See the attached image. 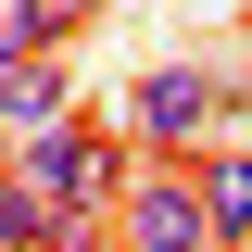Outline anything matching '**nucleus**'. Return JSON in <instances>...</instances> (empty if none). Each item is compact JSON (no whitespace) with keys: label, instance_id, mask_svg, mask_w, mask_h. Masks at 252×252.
Returning a JSON list of instances; mask_svg holds the SVG:
<instances>
[{"label":"nucleus","instance_id":"obj_1","mask_svg":"<svg viewBox=\"0 0 252 252\" xmlns=\"http://www.w3.org/2000/svg\"><path fill=\"white\" fill-rule=\"evenodd\" d=\"M227 114H240L227 63H139L126 76V139H152V152H202Z\"/></svg>","mask_w":252,"mask_h":252},{"label":"nucleus","instance_id":"obj_2","mask_svg":"<svg viewBox=\"0 0 252 252\" xmlns=\"http://www.w3.org/2000/svg\"><path fill=\"white\" fill-rule=\"evenodd\" d=\"M114 227H126L114 252H227L215 240V202H202V164H139L126 202H114Z\"/></svg>","mask_w":252,"mask_h":252},{"label":"nucleus","instance_id":"obj_3","mask_svg":"<svg viewBox=\"0 0 252 252\" xmlns=\"http://www.w3.org/2000/svg\"><path fill=\"white\" fill-rule=\"evenodd\" d=\"M13 177H38L51 202H76V215H89V202H126V164H114V139H101V126H38Z\"/></svg>","mask_w":252,"mask_h":252},{"label":"nucleus","instance_id":"obj_4","mask_svg":"<svg viewBox=\"0 0 252 252\" xmlns=\"http://www.w3.org/2000/svg\"><path fill=\"white\" fill-rule=\"evenodd\" d=\"M202 164V202H215V240L252 252V152H189Z\"/></svg>","mask_w":252,"mask_h":252},{"label":"nucleus","instance_id":"obj_5","mask_svg":"<svg viewBox=\"0 0 252 252\" xmlns=\"http://www.w3.org/2000/svg\"><path fill=\"white\" fill-rule=\"evenodd\" d=\"M0 114H13V139H38V126H63V63L26 51L13 76H0Z\"/></svg>","mask_w":252,"mask_h":252},{"label":"nucleus","instance_id":"obj_6","mask_svg":"<svg viewBox=\"0 0 252 252\" xmlns=\"http://www.w3.org/2000/svg\"><path fill=\"white\" fill-rule=\"evenodd\" d=\"M76 13H89V0H0V63L63 51V38H76Z\"/></svg>","mask_w":252,"mask_h":252},{"label":"nucleus","instance_id":"obj_7","mask_svg":"<svg viewBox=\"0 0 252 252\" xmlns=\"http://www.w3.org/2000/svg\"><path fill=\"white\" fill-rule=\"evenodd\" d=\"M202 13H215V0H202Z\"/></svg>","mask_w":252,"mask_h":252}]
</instances>
